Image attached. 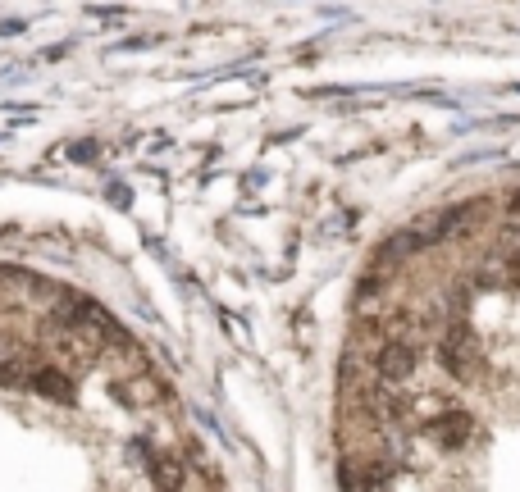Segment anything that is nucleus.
Instances as JSON below:
<instances>
[{
    "mask_svg": "<svg viewBox=\"0 0 520 492\" xmlns=\"http://www.w3.org/2000/svg\"><path fill=\"white\" fill-rule=\"evenodd\" d=\"M115 397L124 401V406H133V410H142V406H151V401H160V383L151 379V374H133V379H124L115 388Z\"/></svg>",
    "mask_w": 520,
    "mask_h": 492,
    "instance_id": "7",
    "label": "nucleus"
},
{
    "mask_svg": "<svg viewBox=\"0 0 520 492\" xmlns=\"http://www.w3.org/2000/svg\"><path fill=\"white\" fill-rule=\"evenodd\" d=\"M516 283H520V274L507 256H489L475 269V287H484V292H507V287H516Z\"/></svg>",
    "mask_w": 520,
    "mask_h": 492,
    "instance_id": "6",
    "label": "nucleus"
},
{
    "mask_svg": "<svg viewBox=\"0 0 520 492\" xmlns=\"http://www.w3.org/2000/svg\"><path fill=\"white\" fill-rule=\"evenodd\" d=\"M438 360H443V369L457 374V379H475L479 338H475V328H470L466 319H452V324L443 328V338H438Z\"/></svg>",
    "mask_w": 520,
    "mask_h": 492,
    "instance_id": "1",
    "label": "nucleus"
},
{
    "mask_svg": "<svg viewBox=\"0 0 520 492\" xmlns=\"http://www.w3.org/2000/svg\"><path fill=\"white\" fill-rule=\"evenodd\" d=\"M146 479L156 483V492H178L183 488V461L174 451H146Z\"/></svg>",
    "mask_w": 520,
    "mask_h": 492,
    "instance_id": "4",
    "label": "nucleus"
},
{
    "mask_svg": "<svg viewBox=\"0 0 520 492\" xmlns=\"http://www.w3.org/2000/svg\"><path fill=\"white\" fill-rule=\"evenodd\" d=\"M28 392H37V397H46V401H60V406H69V401H73L69 374L55 369V365H37V369H32V388Z\"/></svg>",
    "mask_w": 520,
    "mask_h": 492,
    "instance_id": "5",
    "label": "nucleus"
},
{
    "mask_svg": "<svg viewBox=\"0 0 520 492\" xmlns=\"http://www.w3.org/2000/svg\"><path fill=\"white\" fill-rule=\"evenodd\" d=\"M420 433H425V438H434L443 451H461V447H470V442H475V415H470V410H461V406H443L429 424H420Z\"/></svg>",
    "mask_w": 520,
    "mask_h": 492,
    "instance_id": "2",
    "label": "nucleus"
},
{
    "mask_svg": "<svg viewBox=\"0 0 520 492\" xmlns=\"http://www.w3.org/2000/svg\"><path fill=\"white\" fill-rule=\"evenodd\" d=\"M32 360H19V356H5L0 360V383L5 388H32Z\"/></svg>",
    "mask_w": 520,
    "mask_h": 492,
    "instance_id": "8",
    "label": "nucleus"
},
{
    "mask_svg": "<svg viewBox=\"0 0 520 492\" xmlns=\"http://www.w3.org/2000/svg\"><path fill=\"white\" fill-rule=\"evenodd\" d=\"M420 369V351L416 347H402V342H379L375 351V379L388 383V388H402L406 379H416Z\"/></svg>",
    "mask_w": 520,
    "mask_h": 492,
    "instance_id": "3",
    "label": "nucleus"
},
{
    "mask_svg": "<svg viewBox=\"0 0 520 492\" xmlns=\"http://www.w3.org/2000/svg\"><path fill=\"white\" fill-rule=\"evenodd\" d=\"M507 215H511V219H516V228H520V192H516V196H511V205H507Z\"/></svg>",
    "mask_w": 520,
    "mask_h": 492,
    "instance_id": "9",
    "label": "nucleus"
}]
</instances>
